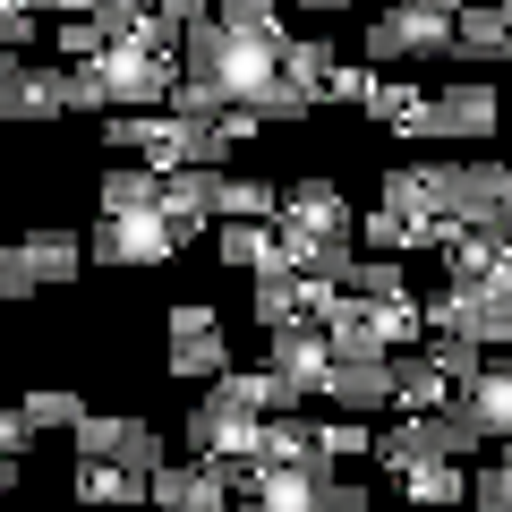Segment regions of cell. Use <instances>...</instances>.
<instances>
[{
	"label": "cell",
	"mask_w": 512,
	"mask_h": 512,
	"mask_svg": "<svg viewBox=\"0 0 512 512\" xmlns=\"http://www.w3.org/2000/svg\"><path fill=\"white\" fill-rule=\"evenodd\" d=\"M171 77H180V60H154L137 43H103L94 60H69V103L94 111V120H111V111H163Z\"/></svg>",
	"instance_id": "2"
},
{
	"label": "cell",
	"mask_w": 512,
	"mask_h": 512,
	"mask_svg": "<svg viewBox=\"0 0 512 512\" xmlns=\"http://www.w3.org/2000/svg\"><path fill=\"white\" fill-rule=\"evenodd\" d=\"M214 256L222 274H274V265H291V239H282V222H214Z\"/></svg>",
	"instance_id": "13"
},
{
	"label": "cell",
	"mask_w": 512,
	"mask_h": 512,
	"mask_svg": "<svg viewBox=\"0 0 512 512\" xmlns=\"http://www.w3.org/2000/svg\"><path fill=\"white\" fill-rule=\"evenodd\" d=\"M410 9H444V18H461V9H470V0H410Z\"/></svg>",
	"instance_id": "43"
},
{
	"label": "cell",
	"mask_w": 512,
	"mask_h": 512,
	"mask_svg": "<svg viewBox=\"0 0 512 512\" xmlns=\"http://www.w3.org/2000/svg\"><path fill=\"white\" fill-rule=\"evenodd\" d=\"M453 52V18L444 9H410V0H384L367 18V60L384 69H419V60H444Z\"/></svg>",
	"instance_id": "5"
},
{
	"label": "cell",
	"mask_w": 512,
	"mask_h": 512,
	"mask_svg": "<svg viewBox=\"0 0 512 512\" xmlns=\"http://www.w3.org/2000/svg\"><path fill=\"white\" fill-rule=\"evenodd\" d=\"M18 9H60V0H18Z\"/></svg>",
	"instance_id": "45"
},
{
	"label": "cell",
	"mask_w": 512,
	"mask_h": 512,
	"mask_svg": "<svg viewBox=\"0 0 512 512\" xmlns=\"http://www.w3.org/2000/svg\"><path fill=\"white\" fill-rule=\"evenodd\" d=\"M419 350H427V359H436L453 384H470L478 367H487V342H470V333H453V325H427V342H419Z\"/></svg>",
	"instance_id": "30"
},
{
	"label": "cell",
	"mask_w": 512,
	"mask_h": 512,
	"mask_svg": "<svg viewBox=\"0 0 512 512\" xmlns=\"http://www.w3.org/2000/svg\"><path fill=\"white\" fill-rule=\"evenodd\" d=\"M453 60H470V69L512 60V18H504V0H470V9L453 18Z\"/></svg>",
	"instance_id": "19"
},
{
	"label": "cell",
	"mask_w": 512,
	"mask_h": 512,
	"mask_svg": "<svg viewBox=\"0 0 512 512\" xmlns=\"http://www.w3.org/2000/svg\"><path fill=\"white\" fill-rule=\"evenodd\" d=\"M461 402H470V419L487 427V444H512V359H487L470 384H461Z\"/></svg>",
	"instance_id": "22"
},
{
	"label": "cell",
	"mask_w": 512,
	"mask_h": 512,
	"mask_svg": "<svg viewBox=\"0 0 512 512\" xmlns=\"http://www.w3.org/2000/svg\"><path fill=\"white\" fill-rule=\"evenodd\" d=\"M214 197H222V171H171V180H163V214H171V231H180V239H205V231H214Z\"/></svg>",
	"instance_id": "20"
},
{
	"label": "cell",
	"mask_w": 512,
	"mask_h": 512,
	"mask_svg": "<svg viewBox=\"0 0 512 512\" xmlns=\"http://www.w3.org/2000/svg\"><path fill=\"white\" fill-rule=\"evenodd\" d=\"M0 9H9V0H0Z\"/></svg>",
	"instance_id": "50"
},
{
	"label": "cell",
	"mask_w": 512,
	"mask_h": 512,
	"mask_svg": "<svg viewBox=\"0 0 512 512\" xmlns=\"http://www.w3.org/2000/svg\"><path fill=\"white\" fill-rule=\"evenodd\" d=\"M333 69H342V52H333L325 35H291V43H282V77H291V86L325 94V77H333ZM316 111H325V103H316Z\"/></svg>",
	"instance_id": "29"
},
{
	"label": "cell",
	"mask_w": 512,
	"mask_h": 512,
	"mask_svg": "<svg viewBox=\"0 0 512 512\" xmlns=\"http://www.w3.org/2000/svg\"><path fill=\"white\" fill-rule=\"evenodd\" d=\"M18 60H26V52H0V86H9V77H18Z\"/></svg>",
	"instance_id": "44"
},
{
	"label": "cell",
	"mask_w": 512,
	"mask_h": 512,
	"mask_svg": "<svg viewBox=\"0 0 512 512\" xmlns=\"http://www.w3.org/2000/svg\"><path fill=\"white\" fill-rule=\"evenodd\" d=\"M231 461H163V470H154V512H231Z\"/></svg>",
	"instance_id": "11"
},
{
	"label": "cell",
	"mask_w": 512,
	"mask_h": 512,
	"mask_svg": "<svg viewBox=\"0 0 512 512\" xmlns=\"http://www.w3.org/2000/svg\"><path fill=\"white\" fill-rule=\"evenodd\" d=\"M26 427H35V436H77V419H86V393H77V384H35V393H26Z\"/></svg>",
	"instance_id": "27"
},
{
	"label": "cell",
	"mask_w": 512,
	"mask_h": 512,
	"mask_svg": "<svg viewBox=\"0 0 512 512\" xmlns=\"http://www.w3.org/2000/svg\"><path fill=\"white\" fill-rule=\"evenodd\" d=\"M316 436H325V461H359V453H376V427H367V419H350V410L316 419Z\"/></svg>",
	"instance_id": "32"
},
{
	"label": "cell",
	"mask_w": 512,
	"mask_h": 512,
	"mask_svg": "<svg viewBox=\"0 0 512 512\" xmlns=\"http://www.w3.org/2000/svg\"><path fill=\"white\" fill-rule=\"evenodd\" d=\"M316 402H325V410H350V419L393 410V359H333V376H325Z\"/></svg>",
	"instance_id": "15"
},
{
	"label": "cell",
	"mask_w": 512,
	"mask_h": 512,
	"mask_svg": "<svg viewBox=\"0 0 512 512\" xmlns=\"http://www.w3.org/2000/svg\"><path fill=\"white\" fill-rule=\"evenodd\" d=\"M180 333H222V316L205 308V299H171V316H163V342H180Z\"/></svg>",
	"instance_id": "36"
},
{
	"label": "cell",
	"mask_w": 512,
	"mask_h": 512,
	"mask_svg": "<svg viewBox=\"0 0 512 512\" xmlns=\"http://www.w3.org/2000/svg\"><path fill=\"white\" fill-rule=\"evenodd\" d=\"M154 9H163L171 26H205V18H214V0H154Z\"/></svg>",
	"instance_id": "41"
},
{
	"label": "cell",
	"mask_w": 512,
	"mask_h": 512,
	"mask_svg": "<svg viewBox=\"0 0 512 512\" xmlns=\"http://www.w3.org/2000/svg\"><path fill=\"white\" fill-rule=\"evenodd\" d=\"M504 461H512V444H504Z\"/></svg>",
	"instance_id": "49"
},
{
	"label": "cell",
	"mask_w": 512,
	"mask_h": 512,
	"mask_svg": "<svg viewBox=\"0 0 512 512\" xmlns=\"http://www.w3.org/2000/svg\"><path fill=\"white\" fill-rule=\"evenodd\" d=\"M214 214H222V222H282V188L256 180V171H222Z\"/></svg>",
	"instance_id": "26"
},
{
	"label": "cell",
	"mask_w": 512,
	"mask_h": 512,
	"mask_svg": "<svg viewBox=\"0 0 512 512\" xmlns=\"http://www.w3.org/2000/svg\"><path fill=\"white\" fill-rule=\"evenodd\" d=\"M461 384L444 376L427 350H410V359H393V410H453Z\"/></svg>",
	"instance_id": "23"
},
{
	"label": "cell",
	"mask_w": 512,
	"mask_h": 512,
	"mask_svg": "<svg viewBox=\"0 0 512 512\" xmlns=\"http://www.w3.org/2000/svg\"><path fill=\"white\" fill-rule=\"evenodd\" d=\"M86 248H94V265H103V274H154V265H171L188 239L171 231L163 205H146V214H94Z\"/></svg>",
	"instance_id": "4"
},
{
	"label": "cell",
	"mask_w": 512,
	"mask_h": 512,
	"mask_svg": "<svg viewBox=\"0 0 512 512\" xmlns=\"http://www.w3.org/2000/svg\"><path fill=\"white\" fill-rule=\"evenodd\" d=\"M504 359H512V342H504Z\"/></svg>",
	"instance_id": "48"
},
{
	"label": "cell",
	"mask_w": 512,
	"mask_h": 512,
	"mask_svg": "<svg viewBox=\"0 0 512 512\" xmlns=\"http://www.w3.org/2000/svg\"><path fill=\"white\" fill-rule=\"evenodd\" d=\"M69 69H52V60H35L26 52L18 60V77H9V86H0V120L9 128H52V120H69Z\"/></svg>",
	"instance_id": "10"
},
{
	"label": "cell",
	"mask_w": 512,
	"mask_h": 512,
	"mask_svg": "<svg viewBox=\"0 0 512 512\" xmlns=\"http://www.w3.org/2000/svg\"><path fill=\"white\" fill-rule=\"evenodd\" d=\"M444 222L453 214H402V205H367L359 214V248H376V256H419V248H436L444 239Z\"/></svg>",
	"instance_id": "14"
},
{
	"label": "cell",
	"mask_w": 512,
	"mask_h": 512,
	"mask_svg": "<svg viewBox=\"0 0 512 512\" xmlns=\"http://www.w3.org/2000/svg\"><path fill=\"white\" fill-rule=\"evenodd\" d=\"M86 265H94L86 231L43 222V231H26V239H9V248H0V308H9V299H35V291H69Z\"/></svg>",
	"instance_id": "3"
},
{
	"label": "cell",
	"mask_w": 512,
	"mask_h": 512,
	"mask_svg": "<svg viewBox=\"0 0 512 512\" xmlns=\"http://www.w3.org/2000/svg\"><path fill=\"white\" fill-rule=\"evenodd\" d=\"M470 461H453V453H436V461H410V470H393V487H402V504H419V512H461L470 504Z\"/></svg>",
	"instance_id": "17"
},
{
	"label": "cell",
	"mask_w": 512,
	"mask_h": 512,
	"mask_svg": "<svg viewBox=\"0 0 512 512\" xmlns=\"http://www.w3.org/2000/svg\"><path fill=\"white\" fill-rule=\"evenodd\" d=\"M26 444H35L26 410H18V402H0V453H9V461H26Z\"/></svg>",
	"instance_id": "40"
},
{
	"label": "cell",
	"mask_w": 512,
	"mask_h": 512,
	"mask_svg": "<svg viewBox=\"0 0 512 512\" xmlns=\"http://www.w3.org/2000/svg\"><path fill=\"white\" fill-rule=\"evenodd\" d=\"M248 316H256V333H274V325H299V316H316V274H299V265H274V274H256Z\"/></svg>",
	"instance_id": "18"
},
{
	"label": "cell",
	"mask_w": 512,
	"mask_h": 512,
	"mask_svg": "<svg viewBox=\"0 0 512 512\" xmlns=\"http://www.w3.org/2000/svg\"><path fill=\"white\" fill-rule=\"evenodd\" d=\"M146 205H163V171L154 163H120L94 180V214H146Z\"/></svg>",
	"instance_id": "24"
},
{
	"label": "cell",
	"mask_w": 512,
	"mask_h": 512,
	"mask_svg": "<svg viewBox=\"0 0 512 512\" xmlns=\"http://www.w3.org/2000/svg\"><path fill=\"white\" fill-rule=\"evenodd\" d=\"M384 205H402V214H453L461 197V163H444V154H427V163H393L376 180Z\"/></svg>",
	"instance_id": "12"
},
{
	"label": "cell",
	"mask_w": 512,
	"mask_h": 512,
	"mask_svg": "<svg viewBox=\"0 0 512 512\" xmlns=\"http://www.w3.org/2000/svg\"><path fill=\"white\" fill-rule=\"evenodd\" d=\"M163 367L180 384H214V376H231V342H222V333H180V342H163Z\"/></svg>",
	"instance_id": "25"
},
{
	"label": "cell",
	"mask_w": 512,
	"mask_h": 512,
	"mask_svg": "<svg viewBox=\"0 0 512 512\" xmlns=\"http://www.w3.org/2000/svg\"><path fill=\"white\" fill-rule=\"evenodd\" d=\"M316 512H376V495H367L359 478H342V470H333V478H325V495H316Z\"/></svg>",
	"instance_id": "38"
},
{
	"label": "cell",
	"mask_w": 512,
	"mask_h": 512,
	"mask_svg": "<svg viewBox=\"0 0 512 512\" xmlns=\"http://www.w3.org/2000/svg\"><path fill=\"white\" fill-rule=\"evenodd\" d=\"M69 444H77V461H128V470H146V478L163 470V436L137 410H86Z\"/></svg>",
	"instance_id": "8"
},
{
	"label": "cell",
	"mask_w": 512,
	"mask_h": 512,
	"mask_svg": "<svg viewBox=\"0 0 512 512\" xmlns=\"http://www.w3.org/2000/svg\"><path fill=\"white\" fill-rule=\"evenodd\" d=\"M35 35H43V9H0V52H35Z\"/></svg>",
	"instance_id": "37"
},
{
	"label": "cell",
	"mask_w": 512,
	"mask_h": 512,
	"mask_svg": "<svg viewBox=\"0 0 512 512\" xmlns=\"http://www.w3.org/2000/svg\"><path fill=\"white\" fill-rule=\"evenodd\" d=\"M308 9H350V0H308Z\"/></svg>",
	"instance_id": "46"
},
{
	"label": "cell",
	"mask_w": 512,
	"mask_h": 512,
	"mask_svg": "<svg viewBox=\"0 0 512 512\" xmlns=\"http://www.w3.org/2000/svg\"><path fill=\"white\" fill-rule=\"evenodd\" d=\"M52 43H60V60H94L111 35H103V18H60V35H52Z\"/></svg>",
	"instance_id": "34"
},
{
	"label": "cell",
	"mask_w": 512,
	"mask_h": 512,
	"mask_svg": "<svg viewBox=\"0 0 512 512\" xmlns=\"http://www.w3.org/2000/svg\"><path fill=\"white\" fill-rule=\"evenodd\" d=\"M214 18L231 35H282V0H214Z\"/></svg>",
	"instance_id": "33"
},
{
	"label": "cell",
	"mask_w": 512,
	"mask_h": 512,
	"mask_svg": "<svg viewBox=\"0 0 512 512\" xmlns=\"http://www.w3.org/2000/svg\"><path fill=\"white\" fill-rule=\"evenodd\" d=\"M265 367L291 384L299 402H316V393H325V376H333V342H325V325H316V316L274 325V333H265Z\"/></svg>",
	"instance_id": "9"
},
{
	"label": "cell",
	"mask_w": 512,
	"mask_h": 512,
	"mask_svg": "<svg viewBox=\"0 0 512 512\" xmlns=\"http://www.w3.org/2000/svg\"><path fill=\"white\" fill-rule=\"evenodd\" d=\"M504 18H512V0H504Z\"/></svg>",
	"instance_id": "47"
},
{
	"label": "cell",
	"mask_w": 512,
	"mask_h": 512,
	"mask_svg": "<svg viewBox=\"0 0 512 512\" xmlns=\"http://www.w3.org/2000/svg\"><path fill=\"white\" fill-rule=\"evenodd\" d=\"M325 478H333V461H325V470H299V461H239L231 512H316Z\"/></svg>",
	"instance_id": "6"
},
{
	"label": "cell",
	"mask_w": 512,
	"mask_h": 512,
	"mask_svg": "<svg viewBox=\"0 0 512 512\" xmlns=\"http://www.w3.org/2000/svg\"><path fill=\"white\" fill-rule=\"evenodd\" d=\"M69 495L86 512H128V504H154V478L128 470V461H77L69 470Z\"/></svg>",
	"instance_id": "16"
},
{
	"label": "cell",
	"mask_w": 512,
	"mask_h": 512,
	"mask_svg": "<svg viewBox=\"0 0 512 512\" xmlns=\"http://www.w3.org/2000/svg\"><path fill=\"white\" fill-rule=\"evenodd\" d=\"M367 86H376V69H350V60H342V69L325 77V94H316V103H367Z\"/></svg>",
	"instance_id": "39"
},
{
	"label": "cell",
	"mask_w": 512,
	"mask_h": 512,
	"mask_svg": "<svg viewBox=\"0 0 512 512\" xmlns=\"http://www.w3.org/2000/svg\"><path fill=\"white\" fill-rule=\"evenodd\" d=\"M470 512H512V461H495V470L470 478Z\"/></svg>",
	"instance_id": "35"
},
{
	"label": "cell",
	"mask_w": 512,
	"mask_h": 512,
	"mask_svg": "<svg viewBox=\"0 0 512 512\" xmlns=\"http://www.w3.org/2000/svg\"><path fill=\"white\" fill-rule=\"evenodd\" d=\"M171 111H197V120H214V111H231V86H222L214 69H188V60H180V77H171Z\"/></svg>",
	"instance_id": "31"
},
{
	"label": "cell",
	"mask_w": 512,
	"mask_h": 512,
	"mask_svg": "<svg viewBox=\"0 0 512 512\" xmlns=\"http://www.w3.org/2000/svg\"><path fill=\"white\" fill-rule=\"evenodd\" d=\"M495 128H504V94H495L487 77H461V86H444L436 103H427L419 137H436V146H478Z\"/></svg>",
	"instance_id": "7"
},
{
	"label": "cell",
	"mask_w": 512,
	"mask_h": 512,
	"mask_svg": "<svg viewBox=\"0 0 512 512\" xmlns=\"http://www.w3.org/2000/svg\"><path fill=\"white\" fill-rule=\"evenodd\" d=\"M9 487H26V461H9V453H0V495H9Z\"/></svg>",
	"instance_id": "42"
},
{
	"label": "cell",
	"mask_w": 512,
	"mask_h": 512,
	"mask_svg": "<svg viewBox=\"0 0 512 512\" xmlns=\"http://www.w3.org/2000/svg\"><path fill=\"white\" fill-rule=\"evenodd\" d=\"M427 103H436V94L419 86V77H376V86H367V128H393V137H419V120H427Z\"/></svg>",
	"instance_id": "21"
},
{
	"label": "cell",
	"mask_w": 512,
	"mask_h": 512,
	"mask_svg": "<svg viewBox=\"0 0 512 512\" xmlns=\"http://www.w3.org/2000/svg\"><path fill=\"white\" fill-rule=\"evenodd\" d=\"M282 239H291L299 274L342 282V265L359 256V205H350L333 180H299V188H282Z\"/></svg>",
	"instance_id": "1"
},
{
	"label": "cell",
	"mask_w": 512,
	"mask_h": 512,
	"mask_svg": "<svg viewBox=\"0 0 512 512\" xmlns=\"http://www.w3.org/2000/svg\"><path fill=\"white\" fill-rule=\"evenodd\" d=\"M342 291H350V299H402V291H410V274H402V256L359 248V256L342 265Z\"/></svg>",
	"instance_id": "28"
}]
</instances>
